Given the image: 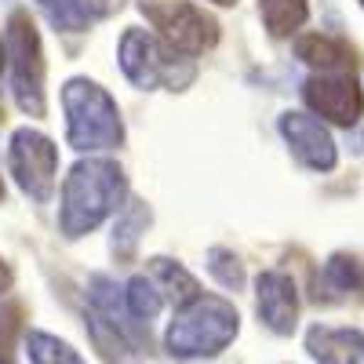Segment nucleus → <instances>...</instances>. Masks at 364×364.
Instances as JSON below:
<instances>
[{"instance_id": "f257e3e1", "label": "nucleus", "mask_w": 364, "mask_h": 364, "mask_svg": "<svg viewBox=\"0 0 364 364\" xmlns=\"http://www.w3.org/2000/svg\"><path fill=\"white\" fill-rule=\"evenodd\" d=\"M128 193V178L113 161L87 157L73 164V171L63 182V211H58V226L66 237H84L99 223H106L113 211H120Z\"/></svg>"}, {"instance_id": "f03ea898", "label": "nucleus", "mask_w": 364, "mask_h": 364, "mask_svg": "<svg viewBox=\"0 0 364 364\" xmlns=\"http://www.w3.org/2000/svg\"><path fill=\"white\" fill-rule=\"evenodd\" d=\"M240 331V317L233 310V302L223 295H193L186 306H178V317L168 328V353L182 360L197 357H215L223 353Z\"/></svg>"}, {"instance_id": "7ed1b4c3", "label": "nucleus", "mask_w": 364, "mask_h": 364, "mask_svg": "<svg viewBox=\"0 0 364 364\" xmlns=\"http://www.w3.org/2000/svg\"><path fill=\"white\" fill-rule=\"evenodd\" d=\"M63 106H66V139L80 154H95V149H117L124 142V124H120V109L109 99V91L95 80H70L63 87Z\"/></svg>"}, {"instance_id": "20e7f679", "label": "nucleus", "mask_w": 364, "mask_h": 364, "mask_svg": "<svg viewBox=\"0 0 364 364\" xmlns=\"http://www.w3.org/2000/svg\"><path fill=\"white\" fill-rule=\"evenodd\" d=\"M120 70L135 87H186L193 80V63L190 55H182L175 48H168L157 33L146 29H124L120 37Z\"/></svg>"}, {"instance_id": "39448f33", "label": "nucleus", "mask_w": 364, "mask_h": 364, "mask_svg": "<svg viewBox=\"0 0 364 364\" xmlns=\"http://www.w3.org/2000/svg\"><path fill=\"white\" fill-rule=\"evenodd\" d=\"M8 66H11V91L22 113L41 117L44 113V55H41V33L26 11H11L8 18Z\"/></svg>"}, {"instance_id": "423d86ee", "label": "nucleus", "mask_w": 364, "mask_h": 364, "mask_svg": "<svg viewBox=\"0 0 364 364\" xmlns=\"http://www.w3.org/2000/svg\"><path fill=\"white\" fill-rule=\"evenodd\" d=\"M142 15L149 26L157 29V37L182 51V55H200L219 41V26L204 8H197L193 0H142Z\"/></svg>"}, {"instance_id": "0eeeda50", "label": "nucleus", "mask_w": 364, "mask_h": 364, "mask_svg": "<svg viewBox=\"0 0 364 364\" xmlns=\"http://www.w3.org/2000/svg\"><path fill=\"white\" fill-rule=\"evenodd\" d=\"M8 168L26 197L48 204L55 193V171H58V149L48 135L33 128H18L8 146Z\"/></svg>"}, {"instance_id": "6e6552de", "label": "nucleus", "mask_w": 364, "mask_h": 364, "mask_svg": "<svg viewBox=\"0 0 364 364\" xmlns=\"http://www.w3.org/2000/svg\"><path fill=\"white\" fill-rule=\"evenodd\" d=\"M302 99H306V106L331 120V124H343V128H353L360 113H364V95L360 87L350 73H317L306 80V87H302Z\"/></svg>"}, {"instance_id": "1a4fd4ad", "label": "nucleus", "mask_w": 364, "mask_h": 364, "mask_svg": "<svg viewBox=\"0 0 364 364\" xmlns=\"http://www.w3.org/2000/svg\"><path fill=\"white\" fill-rule=\"evenodd\" d=\"M277 128H281L284 142L291 146V154L299 157V164H306V168H314V171H331V168H336V161H339L336 139L328 135V128L321 124L317 117L291 109V113L281 117Z\"/></svg>"}, {"instance_id": "9d476101", "label": "nucleus", "mask_w": 364, "mask_h": 364, "mask_svg": "<svg viewBox=\"0 0 364 364\" xmlns=\"http://www.w3.org/2000/svg\"><path fill=\"white\" fill-rule=\"evenodd\" d=\"M255 310L273 336H291L299 324V291L284 269H266L255 281Z\"/></svg>"}, {"instance_id": "9b49d317", "label": "nucleus", "mask_w": 364, "mask_h": 364, "mask_svg": "<svg viewBox=\"0 0 364 364\" xmlns=\"http://www.w3.org/2000/svg\"><path fill=\"white\" fill-rule=\"evenodd\" d=\"M306 353L317 364H360V357H364V336H360L357 328L314 324L306 331Z\"/></svg>"}, {"instance_id": "f8f14e48", "label": "nucleus", "mask_w": 364, "mask_h": 364, "mask_svg": "<svg viewBox=\"0 0 364 364\" xmlns=\"http://www.w3.org/2000/svg\"><path fill=\"white\" fill-rule=\"evenodd\" d=\"M295 55L302 58L306 66L321 70V73H353L357 66V55L346 41L339 37H328V33H306L295 41Z\"/></svg>"}, {"instance_id": "ddd939ff", "label": "nucleus", "mask_w": 364, "mask_h": 364, "mask_svg": "<svg viewBox=\"0 0 364 364\" xmlns=\"http://www.w3.org/2000/svg\"><path fill=\"white\" fill-rule=\"evenodd\" d=\"M87 331H91V343H95V350L102 353L106 364H139V343L132 339L128 328L106 321L102 314H91Z\"/></svg>"}, {"instance_id": "4468645a", "label": "nucleus", "mask_w": 364, "mask_h": 364, "mask_svg": "<svg viewBox=\"0 0 364 364\" xmlns=\"http://www.w3.org/2000/svg\"><path fill=\"white\" fill-rule=\"evenodd\" d=\"M353 291H364V266L353 255H331L317 277V299L336 302Z\"/></svg>"}, {"instance_id": "2eb2a0df", "label": "nucleus", "mask_w": 364, "mask_h": 364, "mask_svg": "<svg viewBox=\"0 0 364 364\" xmlns=\"http://www.w3.org/2000/svg\"><path fill=\"white\" fill-rule=\"evenodd\" d=\"M41 8L58 29L77 33V29H87L91 22L106 18L113 11V0H41Z\"/></svg>"}, {"instance_id": "dca6fc26", "label": "nucleus", "mask_w": 364, "mask_h": 364, "mask_svg": "<svg viewBox=\"0 0 364 364\" xmlns=\"http://www.w3.org/2000/svg\"><path fill=\"white\" fill-rule=\"evenodd\" d=\"M149 281H154L157 291H161L164 299H171L175 306H186L193 295H200L197 281H193L178 262H171V259H154V262H149Z\"/></svg>"}, {"instance_id": "f3484780", "label": "nucleus", "mask_w": 364, "mask_h": 364, "mask_svg": "<svg viewBox=\"0 0 364 364\" xmlns=\"http://www.w3.org/2000/svg\"><path fill=\"white\" fill-rule=\"evenodd\" d=\"M259 11H262V22H266V29L273 37H288L306 22L310 4L306 0H262Z\"/></svg>"}, {"instance_id": "a211bd4d", "label": "nucleus", "mask_w": 364, "mask_h": 364, "mask_svg": "<svg viewBox=\"0 0 364 364\" xmlns=\"http://www.w3.org/2000/svg\"><path fill=\"white\" fill-rule=\"evenodd\" d=\"M26 357H29V364H84V357L70 343L48 336V331H29L26 336Z\"/></svg>"}, {"instance_id": "6ab92c4d", "label": "nucleus", "mask_w": 364, "mask_h": 364, "mask_svg": "<svg viewBox=\"0 0 364 364\" xmlns=\"http://www.w3.org/2000/svg\"><path fill=\"white\" fill-rule=\"evenodd\" d=\"M146 223H149V211L139 200L124 204V211H120V219H117V230H113V252L117 255H132L142 230H146Z\"/></svg>"}, {"instance_id": "aec40b11", "label": "nucleus", "mask_w": 364, "mask_h": 364, "mask_svg": "<svg viewBox=\"0 0 364 364\" xmlns=\"http://www.w3.org/2000/svg\"><path fill=\"white\" fill-rule=\"evenodd\" d=\"M124 302H128V314L135 321H154L164 306V295L157 291V284L149 277H132L124 288Z\"/></svg>"}, {"instance_id": "412c9836", "label": "nucleus", "mask_w": 364, "mask_h": 364, "mask_svg": "<svg viewBox=\"0 0 364 364\" xmlns=\"http://www.w3.org/2000/svg\"><path fill=\"white\" fill-rule=\"evenodd\" d=\"M208 269H211V277H215L223 288H240L245 284V269H240V259L226 248H211L208 252Z\"/></svg>"}, {"instance_id": "4be33fe9", "label": "nucleus", "mask_w": 364, "mask_h": 364, "mask_svg": "<svg viewBox=\"0 0 364 364\" xmlns=\"http://www.w3.org/2000/svg\"><path fill=\"white\" fill-rule=\"evenodd\" d=\"M8 284H11V269L4 266V259H0V291H4Z\"/></svg>"}, {"instance_id": "5701e85b", "label": "nucleus", "mask_w": 364, "mask_h": 364, "mask_svg": "<svg viewBox=\"0 0 364 364\" xmlns=\"http://www.w3.org/2000/svg\"><path fill=\"white\" fill-rule=\"evenodd\" d=\"M8 66V48H4V41H0V70Z\"/></svg>"}, {"instance_id": "b1692460", "label": "nucleus", "mask_w": 364, "mask_h": 364, "mask_svg": "<svg viewBox=\"0 0 364 364\" xmlns=\"http://www.w3.org/2000/svg\"><path fill=\"white\" fill-rule=\"evenodd\" d=\"M215 4H233V0H215Z\"/></svg>"}, {"instance_id": "393cba45", "label": "nucleus", "mask_w": 364, "mask_h": 364, "mask_svg": "<svg viewBox=\"0 0 364 364\" xmlns=\"http://www.w3.org/2000/svg\"><path fill=\"white\" fill-rule=\"evenodd\" d=\"M0 364H8V357H4V353H0Z\"/></svg>"}, {"instance_id": "a878e982", "label": "nucleus", "mask_w": 364, "mask_h": 364, "mask_svg": "<svg viewBox=\"0 0 364 364\" xmlns=\"http://www.w3.org/2000/svg\"><path fill=\"white\" fill-rule=\"evenodd\" d=\"M0 197H4V182H0Z\"/></svg>"}, {"instance_id": "bb28decb", "label": "nucleus", "mask_w": 364, "mask_h": 364, "mask_svg": "<svg viewBox=\"0 0 364 364\" xmlns=\"http://www.w3.org/2000/svg\"><path fill=\"white\" fill-rule=\"evenodd\" d=\"M360 4H364V0H360Z\"/></svg>"}]
</instances>
